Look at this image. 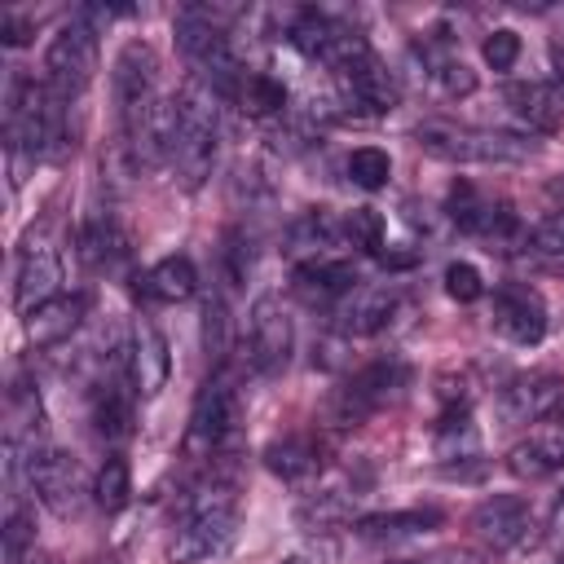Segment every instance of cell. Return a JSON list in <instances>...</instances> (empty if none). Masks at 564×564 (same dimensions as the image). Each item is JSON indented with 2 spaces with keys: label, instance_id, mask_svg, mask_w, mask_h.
I'll return each mask as SVG.
<instances>
[{
  "label": "cell",
  "instance_id": "cell-1",
  "mask_svg": "<svg viewBox=\"0 0 564 564\" xmlns=\"http://www.w3.org/2000/svg\"><path fill=\"white\" fill-rule=\"evenodd\" d=\"M238 538V485L234 471H212L181 498L176 533H172V560L176 564H198Z\"/></svg>",
  "mask_w": 564,
  "mask_h": 564
},
{
  "label": "cell",
  "instance_id": "cell-2",
  "mask_svg": "<svg viewBox=\"0 0 564 564\" xmlns=\"http://www.w3.org/2000/svg\"><path fill=\"white\" fill-rule=\"evenodd\" d=\"M220 93H212L203 79H185L172 97V154L167 163L181 172L189 189H198L216 159V132H220Z\"/></svg>",
  "mask_w": 564,
  "mask_h": 564
},
{
  "label": "cell",
  "instance_id": "cell-3",
  "mask_svg": "<svg viewBox=\"0 0 564 564\" xmlns=\"http://www.w3.org/2000/svg\"><path fill=\"white\" fill-rule=\"evenodd\" d=\"M4 137L13 154H31V159H53L62 154L66 141V101L57 93H48V84L9 79L4 93Z\"/></svg>",
  "mask_w": 564,
  "mask_h": 564
},
{
  "label": "cell",
  "instance_id": "cell-4",
  "mask_svg": "<svg viewBox=\"0 0 564 564\" xmlns=\"http://www.w3.org/2000/svg\"><path fill=\"white\" fill-rule=\"evenodd\" d=\"M414 141L423 154L445 159V163H524L533 159V145L507 132H489V128H467V123H445V119H427L414 128Z\"/></svg>",
  "mask_w": 564,
  "mask_h": 564
},
{
  "label": "cell",
  "instance_id": "cell-5",
  "mask_svg": "<svg viewBox=\"0 0 564 564\" xmlns=\"http://www.w3.org/2000/svg\"><path fill=\"white\" fill-rule=\"evenodd\" d=\"M405 383H410V366L401 357H379V361L352 370L326 397V423L330 427H361L370 414H379L388 401H397Z\"/></svg>",
  "mask_w": 564,
  "mask_h": 564
},
{
  "label": "cell",
  "instance_id": "cell-6",
  "mask_svg": "<svg viewBox=\"0 0 564 564\" xmlns=\"http://www.w3.org/2000/svg\"><path fill=\"white\" fill-rule=\"evenodd\" d=\"M97 35L101 31L84 13H75L48 40V48H44V84H48V93L70 101L93 84V75H97Z\"/></svg>",
  "mask_w": 564,
  "mask_h": 564
},
{
  "label": "cell",
  "instance_id": "cell-7",
  "mask_svg": "<svg viewBox=\"0 0 564 564\" xmlns=\"http://www.w3.org/2000/svg\"><path fill=\"white\" fill-rule=\"evenodd\" d=\"M110 84H115V106H119L123 137H132L145 123V115L163 101L159 97V57H154V48L145 40H128L115 57Z\"/></svg>",
  "mask_w": 564,
  "mask_h": 564
},
{
  "label": "cell",
  "instance_id": "cell-8",
  "mask_svg": "<svg viewBox=\"0 0 564 564\" xmlns=\"http://www.w3.org/2000/svg\"><path fill=\"white\" fill-rule=\"evenodd\" d=\"M238 392L229 379H207L194 397V410H189V432H185V454L194 458H216L220 449L234 445L238 436Z\"/></svg>",
  "mask_w": 564,
  "mask_h": 564
},
{
  "label": "cell",
  "instance_id": "cell-9",
  "mask_svg": "<svg viewBox=\"0 0 564 564\" xmlns=\"http://www.w3.org/2000/svg\"><path fill=\"white\" fill-rule=\"evenodd\" d=\"M291 348H295V322L286 313V304L278 295H260L251 304V317H247V361L256 375L273 379L286 370L291 361Z\"/></svg>",
  "mask_w": 564,
  "mask_h": 564
},
{
  "label": "cell",
  "instance_id": "cell-10",
  "mask_svg": "<svg viewBox=\"0 0 564 564\" xmlns=\"http://www.w3.org/2000/svg\"><path fill=\"white\" fill-rule=\"evenodd\" d=\"M26 480H31V494L53 511V516H75L88 480H84V467L79 458H70L66 449H53V445H40L31 458H26Z\"/></svg>",
  "mask_w": 564,
  "mask_h": 564
},
{
  "label": "cell",
  "instance_id": "cell-11",
  "mask_svg": "<svg viewBox=\"0 0 564 564\" xmlns=\"http://www.w3.org/2000/svg\"><path fill=\"white\" fill-rule=\"evenodd\" d=\"M53 295H62V256L44 229H31L13 251V304L18 313H31Z\"/></svg>",
  "mask_w": 564,
  "mask_h": 564
},
{
  "label": "cell",
  "instance_id": "cell-12",
  "mask_svg": "<svg viewBox=\"0 0 564 564\" xmlns=\"http://www.w3.org/2000/svg\"><path fill=\"white\" fill-rule=\"evenodd\" d=\"M445 212H449V220H454L463 234H471V238H480V242H489V247H507V242L520 238V220H516L511 203L489 198V194H480V189L467 185V181H458V185L449 189Z\"/></svg>",
  "mask_w": 564,
  "mask_h": 564
},
{
  "label": "cell",
  "instance_id": "cell-13",
  "mask_svg": "<svg viewBox=\"0 0 564 564\" xmlns=\"http://www.w3.org/2000/svg\"><path fill=\"white\" fill-rule=\"evenodd\" d=\"M533 529V507L520 494H489L471 511V533L489 551H516Z\"/></svg>",
  "mask_w": 564,
  "mask_h": 564
},
{
  "label": "cell",
  "instance_id": "cell-14",
  "mask_svg": "<svg viewBox=\"0 0 564 564\" xmlns=\"http://www.w3.org/2000/svg\"><path fill=\"white\" fill-rule=\"evenodd\" d=\"M494 330L511 344H538L546 335V300L529 282H502L494 286Z\"/></svg>",
  "mask_w": 564,
  "mask_h": 564
},
{
  "label": "cell",
  "instance_id": "cell-15",
  "mask_svg": "<svg viewBox=\"0 0 564 564\" xmlns=\"http://www.w3.org/2000/svg\"><path fill=\"white\" fill-rule=\"evenodd\" d=\"M123 348H128V352H123V357H128L123 375H128L132 392H137V397H159L163 383H167V375H172V357H167V339H163V330H159L154 322L137 317V322H132V335H128Z\"/></svg>",
  "mask_w": 564,
  "mask_h": 564
},
{
  "label": "cell",
  "instance_id": "cell-16",
  "mask_svg": "<svg viewBox=\"0 0 564 564\" xmlns=\"http://www.w3.org/2000/svg\"><path fill=\"white\" fill-rule=\"evenodd\" d=\"M560 397H564V379L560 375H546V370L516 375L498 392V414H502V423H538V419L555 414Z\"/></svg>",
  "mask_w": 564,
  "mask_h": 564
},
{
  "label": "cell",
  "instance_id": "cell-17",
  "mask_svg": "<svg viewBox=\"0 0 564 564\" xmlns=\"http://www.w3.org/2000/svg\"><path fill=\"white\" fill-rule=\"evenodd\" d=\"M339 106H357L361 115H388L392 106H397V97H401V88H397V79H392V70L375 57V48L361 57V62H352L344 75H339Z\"/></svg>",
  "mask_w": 564,
  "mask_h": 564
},
{
  "label": "cell",
  "instance_id": "cell-18",
  "mask_svg": "<svg viewBox=\"0 0 564 564\" xmlns=\"http://www.w3.org/2000/svg\"><path fill=\"white\" fill-rule=\"evenodd\" d=\"M357 269L352 260H308V264H295L291 273V291L308 304V308H339L352 291H357Z\"/></svg>",
  "mask_w": 564,
  "mask_h": 564
},
{
  "label": "cell",
  "instance_id": "cell-19",
  "mask_svg": "<svg viewBox=\"0 0 564 564\" xmlns=\"http://www.w3.org/2000/svg\"><path fill=\"white\" fill-rule=\"evenodd\" d=\"M401 308V291L397 286H357L339 308H335V330L344 339H366L379 335L392 313Z\"/></svg>",
  "mask_w": 564,
  "mask_h": 564
},
{
  "label": "cell",
  "instance_id": "cell-20",
  "mask_svg": "<svg viewBox=\"0 0 564 564\" xmlns=\"http://www.w3.org/2000/svg\"><path fill=\"white\" fill-rule=\"evenodd\" d=\"M502 101L533 132H555L564 123V93L546 79H516L502 88Z\"/></svg>",
  "mask_w": 564,
  "mask_h": 564
},
{
  "label": "cell",
  "instance_id": "cell-21",
  "mask_svg": "<svg viewBox=\"0 0 564 564\" xmlns=\"http://www.w3.org/2000/svg\"><path fill=\"white\" fill-rule=\"evenodd\" d=\"M84 317H88V295H84V291H70V295L62 291V295H53V300L35 304L31 313H22L26 335H31V344H40V348L70 339V335L79 330V322H84Z\"/></svg>",
  "mask_w": 564,
  "mask_h": 564
},
{
  "label": "cell",
  "instance_id": "cell-22",
  "mask_svg": "<svg viewBox=\"0 0 564 564\" xmlns=\"http://www.w3.org/2000/svg\"><path fill=\"white\" fill-rule=\"evenodd\" d=\"M75 251H79V260H84L93 273H110V269H119V264L128 260V234H123V225H119L110 212H101V216H88V220L79 225Z\"/></svg>",
  "mask_w": 564,
  "mask_h": 564
},
{
  "label": "cell",
  "instance_id": "cell-23",
  "mask_svg": "<svg viewBox=\"0 0 564 564\" xmlns=\"http://www.w3.org/2000/svg\"><path fill=\"white\" fill-rule=\"evenodd\" d=\"M194 286H198L194 260L189 256H163V260H154L150 269L137 273V286L132 291L145 304H181V300L194 295Z\"/></svg>",
  "mask_w": 564,
  "mask_h": 564
},
{
  "label": "cell",
  "instance_id": "cell-24",
  "mask_svg": "<svg viewBox=\"0 0 564 564\" xmlns=\"http://www.w3.org/2000/svg\"><path fill=\"white\" fill-rule=\"evenodd\" d=\"M344 238V220H335L326 207H308L286 225V256L300 264L308 260H330V247Z\"/></svg>",
  "mask_w": 564,
  "mask_h": 564
},
{
  "label": "cell",
  "instance_id": "cell-25",
  "mask_svg": "<svg viewBox=\"0 0 564 564\" xmlns=\"http://www.w3.org/2000/svg\"><path fill=\"white\" fill-rule=\"evenodd\" d=\"M264 467L282 480H304L326 467V441L317 432H291L273 445H264Z\"/></svg>",
  "mask_w": 564,
  "mask_h": 564
},
{
  "label": "cell",
  "instance_id": "cell-26",
  "mask_svg": "<svg viewBox=\"0 0 564 564\" xmlns=\"http://www.w3.org/2000/svg\"><path fill=\"white\" fill-rule=\"evenodd\" d=\"M123 379L128 375H110V379H101L97 383V392H93V423H97V432L106 436V441H119V436H128L132 432V388H123Z\"/></svg>",
  "mask_w": 564,
  "mask_h": 564
},
{
  "label": "cell",
  "instance_id": "cell-27",
  "mask_svg": "<svg viewBox=\"0 0 564 564\" xmlns=\"http://www.w3.org/2000/svg\"><path fill=\"white\" fill-rule=\"evenodd\" d=\"M441 524V511L432 507H410V511H383V516H366L357 520V533L370 542H397V538H419L432 533Z\"/></svg>",
  "mask_w": 564,
  "mask_h": 564
},
{
  "label": "cell",
  "instance_id": "cell-28",
  "mask_svg": "<svg viewBox=\"0 0 564 564\" xmlns=\"http://www.w3.org/2000/svg\"><path fill=\"white\" fill-rule=\"evenodd\" d=\"M234 101L251 119H273V115L286 110V88H282V79H273L264 70H247L242 84H238V93H234Z\"/></svg>",
  "mask_w": 564,
  "mask_h": 564
},
{
  "label": "cell",
  "instance_id": "cell-29",
  "mask_svg": "<svg viewBox=\"0 0 564 564\" xmlns=\"http://www.w3.org/2000/svg\"><path fill=\"white\" fill-rule=\"evenodd\" d=\"M132 498V471H128V458L123 454H110L101 467H97V480H93V502L101 511H123Z\"/></svg>",
  "mask_w": 564,
  "mask_h": 564
},
{
  "label": "cell",
  "instance_id": "cell-30",
  "mask_svg": "<svg viewBox=\"0 0 564 564\" xmlns=\"http://www.w3.org/2000/svg\"><path fill=\"white\" fill-rule=\"evenodd\" d=\"M203 348H207L212 366H225L229 348H234V322H229V308H225V300L216 291L203 300Z\"/></svg>",
  "mask_w": 564,
  "mask_h": 564
},
{
  "label": "cell",
  "instance_id": "cell-31",
  "mask_svg": "<svg viewBox=\"0 0 564 564\" xmlns=\"http://www.w3.org/2000/svg\"><path fill=\"white\" fill-rule=\"evenodd\" d=\"M507 467H511L520 480L551 476L555 467H564V445H555V441H520V445L507 454Z\"/></svg>",
  "mask_w": 564,
  "mask_h": 564
},
{
  "label": "cell",
  "instance_id": "cell-32",
  "mask_svg": "<svg viewBox=\"0 0 564 564\" xmlns=\"http://www.w3.org/2000/svg\"><path fill=\"white\" fill-rule=\"evenodd\" d=\"M423 57H427V75H432L449 97H467V93L476 88V70H471L463 57H454V53H445V48H436V44H423Z\"/></svg>",
  "mask_w": 564,
  "mask_h": 564
},
{
  "label": "cell",
  "instance_id": "cell-33",
  "mask_svg": "<svg viewBox=\"0 0 564 564\" xmlns=\"http://www.w3.org/2000/svg\"><path fill=\"white\" fill-rule=\"evenodd\" d=\"M344 238H348L357 251H366V256H383V238H388L383 212H375V207H352V212L344 216Z\"/></svg>",
  "mask_w": 564,
  "mask_h": 564
},
{
  "label": "cell",
  "instance_id": "cell-34",
  "mask_svg": "<svg viewBox=\"0 0 564 564\" xmlns=\"http://www.w3.org/2000/svg\"><path fill=\"white\" fill-rule=\"evenodd\" d=\"M344 167H348V181L361 185V189H383L388 176H392V159H388V150H379V145L352 150Z\"/></svg>",
  "mask_w": 564,
  "mask_h": 564
},
{
  "label": "cell",
  "instance_id": "cell-35",
  "mask_svg": "<svg viewBox=\"0 0 564 564\" xmlns=\"http://www.w3.org/2000/svg\"><path fill=\"white\" fill-rule=\"evenodd\" d=\"M31 551H35V520H31V511L13 498L9 511H4V564H22Z\"/></svg>",
  "mask_w": 564,
  "mask_h": 564
},
{
  "label": "cell",
  "instance_id": "cell-36",
  "mask_svg": "<svg viewBox=\"0 0 564 564\" xmlns=\"http://www.w3.org/2000/svg\"><path fill=\"white\" fill-rule=\"evenodd\" d=\"M445 291H449V300L471 304V300H480V295H485V278H480V269H476V264L454 260V264H445Z\"/></svg>",
  "mask_w": 564,
  "mask_h": 564
},
{
  "label": "cell",
  "instance_id": "cell-37",
  "mask_svg": "<svg viewBox=\"0 0 564 564\" xmlns=\"http://www.w3.org/2000/svg\"><path fill=\"white\" fill-rule=\"evenodd\" d=\"M220 264H225V278H229V282H242V278L251 273V242H247L242 229H229V234H225Z\"/></svg>",
  "mask_w": 564,
  "mask_h": 564
},
{
  "label": "cell",
  "instance_id": "cell-38",
  "mask_svg": "<svg viewBox=\"0 0 564 564\" xmlns=\"http://www.w3.org/2000/svg\"><path fill=\"white\" fill-rule=\"evenodd\" d=\"M485 62L494 66V70H511L516 66V57H520V35L516 31H489V40H485Z\"/></svg>",
  "mask_w": 564,
  "mask_h": 564
},
{
  "label": "cell",
  "instance_id": "cell-39",
  "mask_svg": "<svg viewBox=\"0 0 564 564\" xmlns=\"http://www.w3.org/2000/svg\"><path fill=\"white\" fill-rule=\"evenodd\" d=\"M0 35H4L9 48H22V44L35 35V26H31L26 18H18V13H4V18H0Z\"/></svg>",
  "mask_w": 564,
  "mask_h": 564
},
{
  "label": "cell",
  "instance_id": "cell-40",
  "mask_svg": "<svg viewBox=\"0 0 564 564\" xmlns=\"http://www.w3.org/2000/svg\"><path fill=\"white\" fill-rule=\"evenodd\" d=\"M278 564H326V551H322V546H300V551L282 555Z\"/></svg>",
  "mask_w": 564,
  "mask_h": 564
},
{
  "label": "cell",
  "instance_id": "cell-41",
  "mask_svg": "<svg viewBox=\"0 0 564 564\" xmlns=\"http://www.w3.org/2000/svg\"><path fill=\"white\" fill-rule=\"evenodd\" d=\"M551 533L555 538H564V489L555 494V502H551Z\"/></svg>",
  "mask_w": 564,
  "mask_h": 564
},
{
  "label": "cell",
  "instance_id": "cell-42",
  "mask_svg": "<svg viewBox=\"0 0 564 564\" xmlns=\"http://www.w3.org/2000/svg\"><path fill=\"white\" fill-rule=\"evenodd\" d=\"M546 194H551V203H560V212H564V176H551V181H546Z\"/></svg>",
  "mask_w": 564,
  "mask_h": 564
},
{
  "label": "cell",
  "instance_id": "cell-43",
  "mask_svg": "<svg viewBox=\"0 0 564 564\" xmlns=\"http://www.w3.org/2000/svg\"><path fill=\"white\" fill-rule=\"evenodd\" d=\"M551 62H555V70H560V79H564V44L551 48Z\"/></svg>",
  "mask_w": 564,
  "mask_h": 564
},
{
  "label": "cell",
  "instance_id": "cell-44",
  "mask_svg": "<svg viewBox=\"0 0 564 564\" xmlns=\"http://www.w3.org/2000/svg\"><path fill=\"white\" fill-rule=\"evenodd\" d=\"M555 419H560V427H564V397H560V405H555Z\"/></svg>",
  "mask_w": 564,
  "mask_h": 564
},
{
  "label": "cell",
  "instance_id": "cell-45",
  "mask_svg": "<svg viewBox=\"0 0 564 564\" xmlns=\"http://www.w3.org/2000/svg\"><path fill=\"white\" fill-rule=\"evenodd\" d=\"M397 564H441V560H397Z\"/></svg>",
  "mask_w": 564,
  "mask_h": 564
},
{
  "label": "cell",
  "instance_id": "cell-46",
  "mask_svg": "<svg viewBox=\"0 0 564 564\" xmlns=\"http://www.w3.org/2000/svg\"><path fill=\"white\" fill-rule=\"evenodd\" d=\"M22 564H48V560H40V555H35V551H31V555H26V560H22Z\"/></svg>",
  "mask_w": 564,
  "mask_h": 564
},
{
  "label": "cell",
  "instance_id": "cell-47",
  "mask_svg": "<svg viewBox=\"0 0 564 564\" xmlns=\"http://www.w3.org/2000/svg\"><path fill=\"white\" fill-rule=\"evenodd\" d=\"M555 564H564V551H560V555H555Z\"/></svg>",
  "mask_w": 564,
  "mask_h": 564
}]
</instances>
